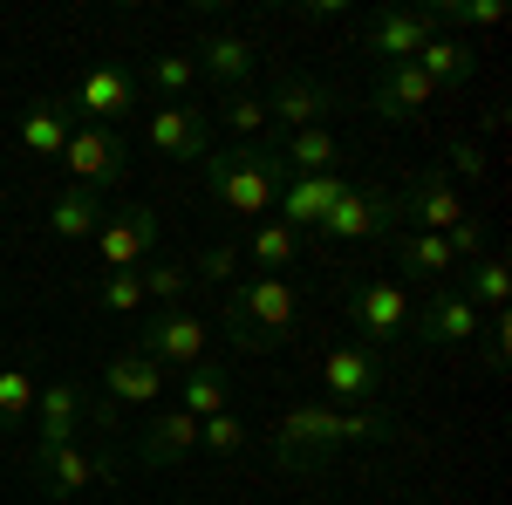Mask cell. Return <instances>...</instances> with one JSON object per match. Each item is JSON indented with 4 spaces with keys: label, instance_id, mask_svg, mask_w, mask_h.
I'll return each mask as SVG.
<instances>
[{
    "label": "cell",
    "instance_id": "obj_1",
    "mask_svg": "<svg viewBox=\"0 0 512 505\" xmlns=\"http://www.w3.org/2000/svg\"><path fill=\"white\" fill-rule=\"evenodd\" d=\"M396 437V424L383 410H349V403H294L274 424V458L287 471H321L335 451L349 444H383Z\"/></svg>",
    "mask_w": 512,
    "mask_h": 505
},
{
    "label": "cell",
    "instance_id": "obj_2",
    "mask_svg": "<svg viewBox=\"0 0 512 505\" xmlns=\"http://www.w3.org/2000/svg\"><path fill=\"white\" fill-rule=\"evenodd\" d=\"M219 328H226V342H233L239 355L287 349L294 328H301V287H294L287 273H253V280H239L233 294H226Z\"/></svg>",
    "mask_w": 512,
    "mask_h": 505
},
{
    "label": "cell",
    "instance_id": "obj_3",
    "mask_svg": "<svg viewBox=\"0 0 512 505\" xmlns=\"http://www.w3.org/2000/svg\"><path fill=\"white\" fill-rule=\"evenodd\" d=\"M198 178H205V198L226 205L233 219H267V212L280 205L287 164H280L274 144H233V151L198 157Z\"/></svg>",
    "mask_w": 512,
    "mask_h": 505
},
{
    "label": "cell",
    "instance_id": "obj_4",
    "mask_svg": "<svg viewBox=\"0 0 512 505\" xmlns=\"http://www.w3.org/2000/svg\"><path fill=\"white\" fill-rule=\"evenodd\" d=\"M410 314H417V301H410V287H403L396 273H362V280L349 287V321L362 328L369 349L410 335Z\"/></svg>",
    "mask_w": 512,
    "mask_h": 505
},
{
    "label": "cell",
    "instance_id": "obj_5",
    "mask_svg": "<svg viewBox=\"0 0 512 505\" xmlns=\"http://www.w3.org/2000/svg\"><path fill=\"white\" fill-rule=\"evenodd\" d=\"M205 342H212V328H205L192 308H144L137 355H151L164 376H185L192 362H205Z\"/></svg>",
    "mask_w": 512,
    "mask_h": 505
},
{
    "label": "cell",
    "instance_id": "obj_6",
    "mask_svg": "<svg viewBox=\"0 0 512 505\" xmlns=\"http://www.w3.org/2000/svg\"><path fill=\"white\" fill-rule=\"evenodd\" d=\"M123 164H130V144H123L117 130H96V123H76L69 144H62V171H69L76 192H96V198L117 192Z\"/></svg>",
    "mask_w": 512,
    "mask_h": 505
},
{
    "label": "cell",
    "instance_id": "obj_7",
    "mask_svg": "<svg viewBox=\"0 0 512 505\" xmlns=\"http://www.w3.org/2000/svg\"><path fill=\"white\" fill-rule=\"evenodd\" d=\"M315 383L328 389V403H349V410H369L383 383H390V369H383V355L369 349V342H335V349L315 362Z\"/></svg>",
    "mask_w": 512,
    "mask_h": 505
},
{
    "label": "cell",
    "instance_id": "obj_8",
    "mask_svg": "<svg viewBox=\"0 0 512 505\" xmlns=\"http://www.w3.org/2000/svg\"><path fill=\"white\" fill-rule=\"evenodd\" d=\"M96 260L103 273H130L144 260H158V205H117L103 226H96Z\"/></svg>",
    "mask_w": 512,
    "mask_h": 505
},
{
    "label": "cell",
    "instance_id": "obj_9",
    "mask_svg": "<svg viewBox=\"0 0 512 505\" xmlns=\"http://www.w3.org/2000/svg\"><path fill=\"white\" fill-rule=\"evenodd\" d=\"M431 35H437L431 7H376L362 21V55H376L383 69H396V62H417Z\"/></svg>",
    "mask_w": 512,
    "mask_h": 505
},
{
    "label": "cell",
    "instance_id": "obj_10",
    "mask_svg": "<svg viewBox=\"0 0 512 505\" xmlns=\"http://www.w3.org/2000/svg\"><path fill=\"white\" fill-rule=\"evenodd\" d=\"M396 219H410V233H451L458 219H472V205H465V192L451 185V171H417L410 185H403V198H396Z\"/></svg>",
    "mask_w": 512,
    "mask_h": 505
},
{
    "label": "cell",
    "instance_id": "obj_11",
    "mask_svg": "<svg viewBox=\"0 0 512 505\" xmlns=\"http://www.w3.org/2000/svg\"><path fill=\"white\" fill-rule=\"evenodd\" d=\"M62 110L69 117H89L96 130H110V123H123L130 110H137V76L130 69H110V62H96V69H82L76 89L62 96Z\"/></svg>",
    "mask_w": 512,
    "mask_h": 505
},
{
    "label": "cell",
    "instance_id": "obj_12",
    "mask_svg": "<svg viewBox=\"0 0 512 505\" xmlns=\"http://www.w3.org/2000/svg\"><path fill=\"white\" fill-rule=\"evenodd\" d=\"M410 335L424 342V349H458V342H478L485 335V314L444 280L431 301H417V314H410Z\"/></svg>",
    "mask_w": 512,
    "mask_h": 505
},
{
    "label": "cell",
    "instance_id": "obj_13",
    "mask_svg": "<svg viewBox=\"0 0 512 505\" xmlns=\"http://www.w3.org/2000/svg\"><path fill=\"white\" fill-rule=\"evenodd\" d=\"M144 144L158 157H171V164H198V157L212 151V110H198V103H164V110H151V123H144Z\"/></svg>",
    "mask_w": 512,
    "mask_h": 505
},
{
    "label": "cell",
    "instance_id": "obj_14",
    "mask_svg": "<svg viewBox=\"0 0 512 505\" xmlns=\"http://www.w3.org/2000/svg\"><path fill=\"white\" fill-rule=\"evenodd\" d=\"M349 192V178H342V171H315V178H287V185H280V226H287V233H321V219H328V212H335V198Z\"/></svg>",
    "mask_w": 512,
    "mask_h": 505
},
{
    "label": "cell",
    "instance_id": "obj_15",
    "mask_svg": "<svg viewBox=\"0 0 512 505\" xmlns=\"http://www.w3.org/2000/svg\"><path fill=\"white\" fill-rule=\"evenodd\" d=\"M82 410H89V383H76V376L41 383V396H35V451L76 444L82 437Z\"/></svg>",
    "mask_w": 512,
    "mask_h": 505
},
{
    "label": "cell",
    "instance_id": "obj_16",
    "mask_svg": "<svg viewBox=\"0 0 512 505\" xmlns=\"http://www.w3.org/2000/svg\"><path fill=\"white\" fill-rule=\"evenodd\" d=\"M192 451H198V417H185V410H151L144 430L130 437V458L144 471H164L178 458H192Z\"/></svg>",
    "mask_w": 512,
    "mask_h": 505
},
{
    "label": "cell",
    "instance_id": "obj_17",
    "mask_svg": "<svg viewBox=\"0 0 512 505\" xmlns=\"http://www.w3.org/2000/svg\"><path fill=\"white\" fill-rule=\"evenodd\" d=\"M328 110H335V89L308 76H280L274 96H267V123H280L287 137L294 130H328Z\"/></svg>",
    "mask_w": 512,
    "mask_h": 505
},
{
    "label": "cell",
    "instance_id": "obj_18",
    "mask_svg": "<svg viewBox=\"0 0 512 505\" xmlns=\"http://www.w3.org/2000/svg\"><path fill=\"white\" fill-rule=\"evenodd\" d=\"M437 103V82L417 69V62H396V69H383L376 76V89H369V110L383 123H410V117H424Z\"/></svg>",
    "mask_w": 512,
    "mask_h": 505
},
{
    "label": "cell",
    "instance_id": "obj_19",
    "mask_svg": "<svg viewBox=\"0 0 512 505\" xmlns=\"http://www.w3.org/2000/svg\"><path fill=\"white\" fill-rule=\"evenodd\" d=\"M390 219H396V198L349 185V192L335 198V212L321 219V233L342 239V246H355V239H383V233H390Z\"/></svg>",
    "mask_w": 512,
    "mask_h": 505
},
{
    "label": "cell",
    "instance_id": "obj_20",
    "mask_svg": "<svg viewBox=\"0 0 512 505\" xmlns=\"http://www.w3.org/2000/svg\"><path fill=\"white\" fill-rule=\"evenodd\" d=\"M164 389H171V376H164L151 355H137V349L110 355V369H103V396H110L117 410H151Z\"/></svg>",
    "mask_w": 512,
    "mask_h": 505
},
{
    "label": "cell",
    "instance_id": "obj_21",
    "mask_svg": "<svg viewBox=\"0 0 512 505\" xmlns=\"http://www.w3.org/2000/svg\"><path fill=\"white\" fill-rule=\"evenodd\" d=\"M28 471H35V485L48 492V499H82L96 478H103V465L82 451V444H55V451H28Z\"/></svg>",
    "mask_w": 512,
    "mask_h": 505
},
{
    "label": "cell",
    "instance_id": "obj_22",
    "mask_svg": "<svg viewBox=\"0 0 512 505\" xmlns=\"http://www.w3.org/2000/svg\"><path fill=\"white\" fill-rule=\"evenodd\" d=\"M192 62H198V76L226 82V89H246L253 69H260V48H253L246 35H198Z\"/></svg>",
    "mask_w": 512,
    "mask_h": 505
},
{
    "label": "cell",
    "instance_id": "obj_23",
    "mask_svg": "<svg viewBox=\"0 0 512 505\" xmlns=\"http://www.w3.org/2000/svg\"><path fill=\"white\" fill-rule=\"evenodd\" d=\"M178 410L198 417V424H205V417H219V410H233V369H226V362H212V355L192 362V369L178 376Z\"/></svg>",
    "mask_w": 512,
    "mask_h": 505
},
{
    "label": "cell",
    "instance_id": "obj_24",
    "mask_svg": "<svg viewBox=\"0 0 512 505\" xmlns=\"http://www.w3.org/2000/svg\"><path fill=\"white\" fill-rule=\"evenodd\" d=\"M239 260L253 273H294L301 267V233H287L280 219H260V226L246 233V246H239Z\"/></svg>",
    "mask_w": 512,
    "mask_h": 505
},
{
    "label": "cell",
    "instance_id": "obj_25",
    "mask_svg": "<svg viewBox=\"0 0 512 505\" xmlns=\"http://www.w3.org/2000/svg\"><path fill=\"white\" fill-rule=\"evenodd\" d=\"M396 267L403 273H417V280H458V260H451V246H444V233H396Z\"/></svg>",
    "mask_w": 512,
    "mask_h": 505
},
{
    "label": "cell",
    "instance_id": "obj_26",
    "mask_svg": "<svg viewBox=\"0 0 512 505\" xmlns=\"http://www.w3.org/2000/svg\"><path fill=\"white\" fill-rule=\"evenodd\" d=\"M69 130H76V117L62 110V96H41V103H28V117H21V151H35V157H62Z\"/></svg>",
    "mask_w": 512,
    "mask_h": 505
},
{
    "label": "cell",
    "instance_id": "obj_27",
    "mask_svg": "<svg viewBox=\"0 0 512 505\" xmlns=\"http://www.w3.org/2000/svg\"><path fill=\"white\" fill-rule=\"evenodd\" d=\"M103 219H110V205H103L96 192H76V185L48 205V233H55V239H96Z\"/></svg>",
    "mask_w": 512,
    "mask_h": 505
},
{
    "label": "cell",
    "instance_id": "obj_28",
    "mask_svg": "<svg viewBox=\"0 0 512 505\" xmlns=\"http://www.w3.org/2000/svg\"><path fill=\"white\" fill-rule=\"evenodd\" d=\"M274 151H280V164H287V178H315V171H335L342 144H335L328 130H294V137H280Z\"/></svg>",
    "mask_w": 512,
    "mask_h": 505
},
{
    "label": "cell",
    "instance_id": "obj_29",
    "mask_svg": "<svg viewBox=\"0 0 512 505\" xmlns=\"http://www.w3.org/2000/svg\"><path fill=\"white\" fill-rule=\"evenodd\" d=\"M465 267H472V273H465V280H451V287H458V294H465L478 314H485V308L499 314V308H506V294H512L506 260H499V253H478V260H465Z\"/></svg>",
    "mask_w": 512,
    "mask_h": 505
},
{
    "label": "cell",
    "instance_id": "obj_30",
    "mask_svg": "<svg viewBox=\"0 0 512 505\" xmlns=\"http://www.w3.org/2000/svg\"><path fill=\"white\" fill-rule=\"evenodd\" d=\"M417 69H424L437 89H458V82H472L478 55L465 48V41H451V35H431V41H424V55H417Z\"/></svg>",
    "mask_w": 512,
    "mask_h": 505
},
{
    "label": "cell",
    "instance_id": "obj_31",
    "mask_svg": "<svg viewBox=\"0 0 512 505\" xmlns=\"http://www.w3.org/2000/svg\"><path fill=\"white\" fill-rule=\"evenodd\" d=\"M144 301L151 308H185V294H192V267L185 260H144Z\"/></svg>",
    "mask_w": 512,
    "mask_h": 505
},
{
    "label": "cell",
    "instance_id": "obj_32",
    "mask_svg": "<svg viewBox=\"0 0 512 505\" xmlns=\"http://www.w3.org/2000/svg\"><path fill=\"white\" fill-rule=\"evenodd\" d=\"M144 76H151V89H164V103H185V89L198 82V62L192 48H164V55L144 62Z\"/></svg>",
    "mask_w": 512,
    "mask_h": 505
},
{
    "label": "cell",
    "instance_id": "obj_33",
    "mask_svg": "<svg viewBox=\"0 0 512 505\" xmlns=\"http://www.w3.org/2000/svg\"><path fill=\"white\" fill-rule=\"evenodd\" d=\"M219 123H226V130H239L246 144H260V130H267V96H260V89H226Z\"/></svg>",
    "mask_w": 512,
    "mask_h": 505
},
{
    "label": "cell",
    "instance_id": "obj_34",
    "mask_svg": "<svg viewBox=\"0 0 512 505\" xmlns=\"http://www.w3.org/2000/svg\"><path fill=\"white\" fill-rule=\"evenodd\" d=\"M246 444H253V424H246L239 410H219V417L198 424V451H212V458H233V451H246Z\"/></svg>",
    "mask_w": 512,
    "mask_h": 505
},
{
    "label": "cell",
    "instance_id": "obj_35",
    "mask_svg": "<svg viewBox=\"0 0 512 505\" xmlns=\"http://www.w3.org/2000/svg\"><path fill=\"white\" fill-rule=\"evenodd\" d=\"M96 301H103L110 314H144L151 308V301H144V273L137 267L130 273H103V280H96Z\"/></svg>",
    "mask_w": 512,
    "mask_h": 505
},
{
    "label": "cell",
    "instance_id": "obj_36",
    "mask_svg": "<svg viewBox=\"0 0 512 505\" xmlns=\"http://www.w3.org/2000/svg\"><path fill=\"white\" fill-rule=\"evenodd\" d=\"M35 396H41V383L28 376V369H0V424L35 417Z\"/></svg>",
    "mask_w": 512,
    "mask_h": 505
},
{
    "label": "cell",
    "instance_id": "obj_37",
    "mask_svg": "<svg viewBox=\"0 0 512 505\" xmlns=\"http://www.w3.org/2000/svg\"><path fill=\"white\" fill-rule=\"evenodd\" d=\"M431 21H458V28H499L506 7L499 0H451V7H431Z\"/></svg>",
    "mask_w": 512,
    "mask_h": 505
},
{
    "label": "cell",
    "instance_id": "obj_38",
    "mask_svg": "<svg viewBox=\"0 0 512 505\" xmlns=\"http://www.w3.org/2000/svg\"><path fill=\"white\" fill-rule=\"evenodd\" d=\"M444 246H451V260H458V267H465V260H478V253H485V219H458V226H451V233H444Z\"/></svg>",
    "mask_w": 512,
    "mask_h": 505
},
{
    "label": "cell",
    "instance_id": "obj_39",
    "mask_svg": "<svg viewBox=\"0 0 512 505\" xmlns=\"http://www.w3.org/2000/svg\"><path fill=\"white\" fill-rule=\"evenodd\" d=\"M233 267H239V246H205L192 280H233Z\"/></svg>",
    "mask_w": 512,
    "mask_h": 505
},
{
    "label": "cell",
    "instance_id": "obj_40",
    "mask_svg": "<svg viewBox=\"0 0 512 505\" xmlns=\"http://www.w3.org/2000/svg\"><path fill=\"white\" fill-rule=\"evenodd\" d=\"M485 369H492V376H506V314H492V321H485Z\"/></svg>",
    "mask_w": 512,
    "mask_h": 505
},
{
    "label": "cell",
    "instance_id": "obj_41",
    "mask_svg": "<svg viewBox=\"0 0 512 505\" xmlns=\"http://www.w3.org/2000/svg\"><path fill=\"white\" fill-rule=\"evenodd\" d=\"M451 171H458V178H472V185L485 178V151H478L472 137H458V144H451Z\"/></svg>",
    "mask_w": 512,
    "mask_h": 505
},
{
    "label": "cell",
    "instance_id": "obj_42",
    "mask_svg": "<svg viewBox=\"0 0 512 505\" xmlns=\"http://www.w3.org/2000/svg\"><path fill=\"white\" fill-rule=\"evenodd\" d=\"M342 14V0H315V7H301V21H335Z\"/></svg>",
    "mask_w": 512,
    "mask_h": 505
}]
</instances>
